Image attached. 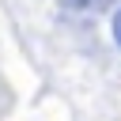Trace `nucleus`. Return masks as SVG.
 I'll return each instance as SVG.
<instances>
[{
	"label": "nucleus",
	"mask_w": 121,
	"mask_h": 121,
	"mask_svg": "<svg viewBox=\"0 0 121 121\" xmlns=\"http://www.w3.org/2000/svg\"><path fill=\"white\" fill-rule=\"evenodd\" d=\"M113 42H117V45H121V8H117V11H113Z\"/></svg>",
	"instance_id": "f03ea898"
},
{
	"label": "nucleus",
	"mask_w": 121,
	"mask_h": 121,
	"mask_svg": "<svg viewBox=\"0 0 121 121\" xmlns=\"http://www.w3.org/2000/svg\"><path fill=\"white\" fill-rule=\"evenodd\" d=\"M76 8H110L113 0H72Z\"/></svg>",
	"instance_id": "f257e3e1"
}]
</instances>
